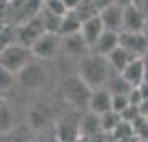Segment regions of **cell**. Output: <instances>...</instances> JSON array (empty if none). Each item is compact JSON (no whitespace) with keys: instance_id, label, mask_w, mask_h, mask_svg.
I'll use <instances>...</instances> for the list:
<instances>
[{"instance_id":"6da1fadb","label":"cell","mask_w":148,"mask_h":142,"mask_svg":"<svg viewBox=\"0 0 148 142\" xmlns=\"http://www.w3.org/2000/svg\"><path fill=\"white\" fill-rule=\"evenodd\" d=\"M114 74H115V71L112 69L107 56L97 55L94 51H89L87 55H84L79 61V66H77V76L92 91L107 88V84Z\"/></svg>"},{"instance_id":"7a4b0ae2","label":"cell","mask_w":148,"mask_h":142,"mask_svg":"<svg viewBox=\"0 0 148 142\" xmlns=\"http://www.w3.org/2000/svg\"><path fill=\"white\" fill-rule=\"evenodd\" d=\"M90 94H92V89L77 74L64 79L63 96L64 99L68 101L69 104H73L74 107H89Z\"/></svg>"},{"instance_id":"3957f363","label":"cell","mask_w":148,"mask_h":142,"mask_svg":"<svg viewBox=\"0 0 148 142\" xmlns=\"http://www.w3.org/2000/svg\"><path fill=\"white\" fill-rule=\"evenodd\" d=\"M32 58H33V55H32L30 48L15 43L10 48H7L5 51L0 53V64L5 66L13 74H18L21 69L32 61Z\"/></svg>"},{"instance_id":"277c9868","label":"cell","mask_w":148,"mask_h":142,"mask_svg":"<svg viewBox=\"0 0 148 142\" xmlns=\"http://www.w3.org/2000/svg\"><path fill=\"white\" fill-rule=\"evenodd\" d=\"M15 32H16V43L18 45L32 48L40 40L43 33H46V30H45V25H43L41 15H38L32 20L23 21L20 25H15Z\"/></svg>"},{"instance_id":"5b68a950","label":"cell","mask_w":148,"mask_h":142,"mask_svg":"<svg viewBox=\"0 0 148 142\" xmlns=\"http://www.w3.org/2000/svg\"><path fill=\"white\" fill-rule=\"evenodd\" d=\"M16 79L21 83V86H25L28 89H38V88L45 86V83L48 79V74H46L45 66L40 61L32 60L20 73L16 74Z\"/></svg>"},{"instance_id":"8992f818","label":"cell","mask_w":148,"mask_h":142,"mask_svg":"<svg viewBox=\"0 0 148 142\" xmlns=\"http://www.w3.org/2000/svg\"><path fill=\"white\" fill-rule=\"evenodd\" d=\"M61 45H63V37L61 35L46 32L43 33L40 37V40L30 50H32V55L35 60H49L58 53Z\"/></svg>"},{"instance_id":"52a82bcc","label":"cell","mask_w":148,"mask_h":142,"mask_svg":"<svg viewBox=\"0 0 148 142\" xmlns=\"http://www.w3.org/2000/svg\"><path fill=\"white\" fill-rule=\"evenodd\" d=\"M28 119V126L35 129V131H45L51 121H53V111H51V106L45 103V101H38V103H33L30 111L27 114Z\"/></svg>"},{"instance_id":"ba28073f","label":"cell","mask_w":148,"mask_h":142,"mask_svg":"<svg viewBox=\"0 0 148 142\" xmlns=\"http://www.w3.org/2000/svg\"><path fill=\"white\" fill-rule=\"evenodd\" d=\"M120 46L125 48L135 58H147L148 56V37L147 33H120Z\"/></svg>"},{"instance_id":"9c48e42d","label":"cell","mask_w":148,"mask_h":142,"mask_svg":"<svg viewBox=\"0 0 148 142\" xmlns=\"http://www.w3.org/2000/svg\"><path fill=\"white\" fill-rule=\"evenodd\" d=\"M81 117H64L54 126V134L59 142H79L81 139Z\"/></svg>"},{"instance_id":"30bf717a","label":"cell","mask_w":148,"mask_h":142,"mask_svg":"<svg viewBox=\"0 0 148 142\" xmlns=\"http://www.w3.org/2000/svg\"><path fill=\"white\" fill-rule=\"evenodd\" d=\"M148 17L135 5H128L123 8V30L122 32L142 33L147 28Z\"/></svg>"},{"instance_id":"8fae6325","label":"cell","mask_w":148,"mask_h":142,"mask_svg":"<svg viewBox=\"0 0 148 142\" xmlns=\"http://www.w3.org/2000/svg\"><path fill=\"white\" fill-rule=\"evenodd\" d=\"M120 74L133 89L135 88H140L143 83H147V60L135 58Z\"/></svg>"},{"instance_id":"7c38bea8","label":"cell","mask_w":148,"mask_h":142,"mask_svg":"<svg viewBox=\"0 0 148 142\" xmlns=\"http://www.w3.org/2000/svg\"><path fill=\"white\" fill-rule=\"evenodd\" d=\"M99 17H101L102 25L106 30L122 33V30H123V7L112 3L99 12Z\"/></svg>"},{"instance_id":"4fadbf2b","label":"cell","mask_w":148,"mask_h":142,"mask_svg":"<svg viewBox=\"0 0 148 142\" xmlns=\"http://www.w3.org/2000/svg\"><path fill=\"white\" fill-rule=\"evenodd\" d=\"M90 112H94L97 116H104L107 112L112 111V93L109 88H101V89H94L90 94L89 107Z\"/></svg>"},{"instance_id":"5bb4252c","label":"cell","mask_w":148,"mask_h":142,"mask_svg":"<svg viewBox=\"0 0 148 142\" xmlns=\"http://www.w3.org/2000/svg\"><path fill=\"white\" fill-rule=\"evenodd\" d=\"M120 45V33L110 32V30H104L99 40L94 43V46L90 48V51L102 55V56H109L115 48H119Z\"/></svg>"},{"instance_id":"9a60e30c","label":"cell","mask_w":148,"mask_h":142,"mask_svg":"<svg viewBox=\"0 0 148 142\" xmlns=\"http://www.w3.org/2000/svg\"><path fill=\"white\" fill-rule=\"evenodd\" d=\"M81 137L82 139H94L95 136H99L102 131V122L101 116H97L94 112H87L81 117Z\"/></svg>"},{"instance_id":"2e32d148","label":"cell","mask_w":148,"mask_h":142,"mask_svg":"<svg viewBox=\"0 0 148 142\" xmlns=\"http://www.w3.org/2000/svg\"><path fill=\"white\" fill-rule=\"evenodd\" d=\"M104 30H106V28H104V25H102L101 17L97 15V17H94V18H90V20H87V21L82 23V26H81V35L84 37V40L87 42V45L92 48L94 43L99 40V37L104 33Z\"/></svg>"},{"instance_id":"e0dca14e","label":"cell","mask_w":148,"mask_h":142,"mask_svg":"<svg viewBox=\"0 0 148 142\" xmlns=\"http://www.w3.org/2000/svg\"><path fill=\"white\" fill-rule=\"evenodd\" d=\"M64 51L69 53V55H87L90 51V46L87 45V42L84 40V37L79 33H74V35H68V37H63V45Z\"/></svg>"},{"instance_id":"ac0fdd59","label":"cell","mask_w":148,"mask_h":142,"mask_svg":"<svg viewBox=\"0 0 148 142\" xmlns=\"http://www.w3.org/2000/svg\"><path fill=\"white\" fill-rule=\"evenodd\" d=\"M107 60H109V63H110L112 69H114L117 74H120L122 71H123V69L127 68L128 64L135 60V56H133V55H130L125 48H122L120 45H119V48H115V50H114L109 56H107Z\"/></svg>"},{"instance_id":"d6986e66","label":"cell","mask_w":148,"mask_h":142,"mask_svg":"<svg viewBox=\"0 0 148 142\" xmlns=\"http://www.w3.org/2000/svg\"><path fill=\"white\" fill-rule=\"evenodd\" d=\"M81 26H82V21L76 17V13H74V12H68V13L63 17V21H61V32H59V35H61V37H68V35L79 33L81 32Z\"/></svg>"},{"instance_id":"ffe728a7","label":"cell","mask_w":148,"mask_h":142,"mask_svg":"<svg viewBox=\"0 0 148 142\" xmlns=\"http://www.w3.org/2000/svg\"><path fill=\"white\" fill-rule=\"evenodd\" d=\"M15 129V114L7 103H0V134H7Z\"/></svg>"},{"instance_id":"44dd1931","label":"cell","mask_w":148,"mask_h":142,"mask_svg":"<svg viewBox=\"0 0 148 142\" xmlns=\"http://www.w3.org/2000/svg\"><path fill=\"white\" fill-rule=\"evenodd\" d=\"M74 13L84 23V21H87V20H90V18H94V17L99 15V8H97V5H95L92 0H82L79 3V7L74 10Z\"/></svg>"},{"instance_id":"7402d4cb","label":"cell","mask_w":148,"mask_h":142,"mask_svg":"<svg viewBox=\"0 0 148 142\" xmlns=\"http://www.w3.org/2000/svg\"><path fill=\"white\" fill-rule=\"evenodd\" d=\"M16 43V32L15 25H8L3 23L0 26V53L5 51L7 48H10L12 45Z\"/></svg>"},{"instance_id":"603a6c76","label":"cell","mask_w":148,"mask_h":142,"mask_svg":"<svg viewBox=\"0 0 148 142\" xmlns=\"http://www.w3.org/2000/svg\"><path fill=\"white\" fill-rule=\"evenodd\" d=\"M40 15H41L45 30H46L48 33H56V35H59V32H61V21H63V17L54 15V13H51V12H46L45 8L41 10Z\"/></svg>"},{"instance_id":"cb8c5ba5","label":"cell","mask_w":148,"mask_h":142,"mask_svg":"<svg viewBox=\"0 0 148 142\" xmlns=\"http://www.w3.org/2000/svg\"><path fill=\"white\" fill-rule=\"evenodd\" d=\"M107 88H109V91H110L112 94H127L128 96L133 91L132 86L122 78V74H117V73L110 78V81H109V84H107Z\"/></svg>"},{"instance_id":"d4e9b609","label":"cell","mask_w":148,"mask_h":142,"mask_svg":"<svg viewBox=\"0 0 148 142\" xmlns=\"http://www.w3.org/2000/svg\"><path fill=\"white\" fill-rule=\"evenodd\" d=\"M122 116L115 111H110V112H107L104 116H101V122H102V131L104 132H114L117 131V127L122 124Z\"/></svg>"},{"instance_id":"484cf974","label":"cell","mask_w":148,"mask_h":142,"mask_svg":"<svg viewBox=\"0 0 148 142\" xmlns=\"http://www.w3.org/2000/svg\"><path fill=\"white\" fill-rule=\"evenodd\" d=\"M0 142H32L28 137L27 129L23 127H15L13 131L7 134H0Z\"/></svg>"},{"instance_id":"4316f807","label":"cell","mask_w":148,"mask_h":142,"mask_svg":"<svg viewBox=\"0 0 148 142\" xmlns=\"http://www.w3.org/2000/svg\"><path fill=\"white\" fill-rule=\"evenodd\" d=\"M15 78H16V74H13L12 71H8L5 66L0 64V94L5 93L7 89H10L12 86H13Z\"/></svg>"},{"instance_id":"83f0119b","label":"cell","mask_w":148,"mask_h":142,"mask_svg":"<svg viewBox=\"0 0 148 142\" xmlns=\"http://www.w3.org/2000/svg\"><path fill=\"white\" fill-rule=\"evenodd\" d=\"M130 106H132V103H130V98L127 94H112V111L122 114Z\"/></svg>"},{"instance_id":"f1b7e54d","label":"cell","mask_w":148,"mask_h":142,"mask_svg":"<svg viewBox=\"0 0 148 142\" xmlns=\"http://www.w3.org/2000/svg\"><path fill=\"white\" fill-rule=\"evenodd\" d=\"M43 8L46 12H51L54 15H59V17H64L68 13L66 7H64L63 0H45L43 2Z\"/></svg>"},{"instance_id":"f546056e","label":"cell","mask_w":148,"mask_h":142,"mask_svg":"<svg viewBox=\"0 0 148 142\" xmlns=\"http://www.w3.org/2000/svg\"><path fill=\"white\" fill-rule=\"evenodd\" d=\"M81 2H82V0H63V3H64V7H66L68 12H74L79 7Z\"/></svg>"},{"instance_id":"4dcf8cb0","label":"cell","mask_w":148,"mask_h":142,"mask_svg":"<svg viewBox=\"0 0 148 142\" xmlns=\"http://www.w3.org/2000/svg\"><path fill=\"white\" fill-rule=\"evenodd\" d=\"M133 5L140 8V10L148 17V0H133Z\"/></svg>"},{"instance_id":"1f68e13d","label":"cell","mask_w":148,"mask_h":142,"mask_svg":"<svg viewBox=\"0 0 148 142\" xmlns=\"http://www.w3.org/2000/svg\"><path fill=\"white\" fill-rule=\"evenodd\" d=\"M32 142H59V141H58V137H56V134H54V137H48L46 134H43V136L33 139Z\"/></svg>"},{"instance_id":"d6a6232c","label":"cell","mask_w":148,"mask_h":142,"mask_svg":"<svg viewBox=\"0 0 148 142\" xmlns=\"http://www.w3.org/2000/svg\"><path fill=\"white\" fill-rule=\"evenodd\" d=\"M95 5H97V8H99V12L101 10H104L106 7H109V5H112L114 3V0H92Z\"/></svg>"},{"instance_id":"836d02e7","label":"cell","mask_w":148,"mask_h":142,"mask_svg":"<svg viewBox=\"0 0 148 142\" xmlns=\"http://www.w3.org/2000/svg\"><path fill=\"white\" fill-rule=\"evenodd\" d=\"M114 3H117V5L120 7H128V5H133V0H114Z\"/></svg>"},{"instance_id":"e575fe53","label":"cell","mask_w":148,"mask_h":142,"mask_svg":"<svg viewBox=\"0 0 148 142\" xmlns=\"http://www.w3.org/2000/svg\"><path fill=\"white\" fill-rule=\"evenodd\" d=\"M145 33H147V37H148V21H147V28H145Z\"/></svg>"},{"instance_id":"d590c367","label":"cell","mask_w":148,"mask_h":142,"mask_svg":"<svg viewBox=\"0 0 148 142\" xmlns=\"http://www.w3.org/2000/svg\"><path fill=\"white\" fill-rule=\"evenodd\" d=\"M140 142H148V139H147V141H140Z\"/></svg>"},{"instance_id":"8d00e7d4","label":"cell","mask_w":148,"mask_h":142,"mask_svg":"<svg viewBox=\"0 0 148 142\" xmlns=\"http://www.w3.org/2000/svg\"><path fill=\"white\" fill-rule=\"evenodd\" d=\"M0 103H2V94H0Z\"/></svg>"}]
</instances>
